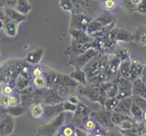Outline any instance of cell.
<instances>
[{"label":"cell","instance_id":"1","mask_svg":"<svg viewBox=\"0 0 146 136\" xmlns=\"http://www.w3.org/2000/svg\"><path fill=\"white\" fill-rule=\"evenodd\" d=\"M74 4V12L84 15H92L100 7L98 0H72Z\"/></svg>","mask_w":146,"mask_h":136},{"label":"cell","instance_id":"2","mask_svg":"<svg viewBox=\"0 0 146 136\" xmlns=\"http://www.w3.org/2000/svg\"><path fill=\"white\" fill-rule=\"evenodd\" d=\"M92 20L93 19L89 16H87V15L72 12L71 17H70V25H69L70 29H78L86 32V29Z\"/></svg>","mask_w":146,"mask_h":136},{"label":"cell","instance_id":"3","mask_svg":"<svg viewBox=\"0 0 146 136\" xmlns=\"http://www.w3.org/2000/svg\"><path fill=\"white\" fill-rule=\"evenodd\" d=\"M97 55H98V52L96 51V49L91 48V49H89L88 51L78 55L76 57L70 58L69 64H73L74 66H75L76 68H81L84 66V65L88 64L95 56H97Z\"/></svg>","mask_w":146,"mask_h":136},{"label":"cell","instance_id":"4","mask_svg":"<svg viewBox=\"0 0 146 136\" xmlns=\"http://www.w3.org/2000/svg\"><path fill=\"white\" fill-rule=\"evenodd\" d=\"M1 26L7 36H11V37L17 36L18 24L17 22L13 21L12 19L8 18L3 10H1Z\"/></svg>","mask_w":146,"mask_h":136},{"label":"cell","instance_id":"5","mask_svg":"<svg viewBox=\"0 0 146 136\" xmlns=\"http://www.w3.org/2000/svg\"><path fill=\"white\" fill-rule=\"evenodd\" d=\"M94 48L93 42L87 44H71L69 47H67L64 51V54L69 55L70 58L76 57L88 51L89 49Z\"/></svg>","mask_w":146,"mask_h":136},{"label":"cell","instance_id":"6","mask_svg":"<svg viewBox=\"0 0 146 136\" xmlns=\"http://www.w3.org/2000/svg\"><path fill=\"white\" fill-rule=\"evenodd\" d=\"M109 36L112 37L115 42H132L133 34L129 33L127 30L120 27H113L109 32Z\"/></svg>","mask_w":146,"mask_h":136},{"label":"cell","instance_id":"7","mask_svg":"<svg viewBox=\"0 0 146 136\" xmlns=\"http://www.w3.org/2000/svg\"><path fill=\"white\" fill-rule=\"evenodd\" d=\"M69 34H71L72 43L71 44H87L93 42L92 36L87 34L86 32L78 29H70Z\"/></svg>","mask_w":146,"mask_h":136},{"label":"cell","instance_id":"8","mask_svg":"<svg viewBox=\"0 0 146 136\" xmlns=\"http://www.w3.org/2000/svg\"><path fill=\"white\" fill-rule=\"evenodd\" d=\"M133 42L136 43L139 45H146V27L143 25L139 26L133 30Z\"/></svg>","mask_w":146,"mask_h":136},{"label":"cell","instance_id":"9","mask_svg":"<svg viewBox=\"0 0 146 136\" xmlns=\"http://www.w3.org/2000/svg\"><path fill=\"white\" fill-rule=\"evenodd\" d=\"M2 10L6 14V16L12 19L13 21L17 22V24H20L27 20V16L19 13L16 8H11V7H3Z\"/></svg>","mask_w":146,"mask_h":136},{"label":"cell","instance_id":"10","mask_svg":"<svg viewBox=\"0 0 146 136\" xmlns=\"http://www.w3.org/2000/svg\"><path fill=\"white\" fill-rule=\"evenodd\" d=\"M43 54H44V49L42 47H37L27 54L25 61L32 64H37L41 61Z\"/></svg>","mask_w":146,"mask_h":136},{"label":"cell","instance_id":"11","mask_svg":"<svg viewBox=\"0 0 146 136\" xmlns=\"http://www.w3.org/2000/svg\"><path fill=\"white\" fill-rule=\"evenodd\" d=\"M121 60L119 59V57L117 55H110L108 56V63H107V70L106 71L112 73V74H115L118 71V68L120 66L121 64Z\"/></svg>","mask_w":146,"mask_h":136},{"label":"cell","instance_id":"12","mask_svg":"<svg viewBox=\"0 0 146 136\" xmlns=\"http://www.w3.org/2000/svg\"><path fill=\"white\" fill-rule=\"evenodd\" d=\"M14 129V121L10 116H7L1 123V133L3 135L10 134Z\"/></svg>","mask_w":146,"mask_h":136},{"label":"cell","instance_id":"13","mask_svg":"<svg viewBox=\"0 0 146 136\" xmlns=\"http://www.w3.org/2000/svg\"><path fill=\"white\" fill-rule=\"evenodd\" d=\"M16 9L19 13H21L25 16H27L32 10V5L28 0H18Z\"/></svg>","mask_w":146,"mask_h":136},{"label":"cell","instance_id":"14","mask_svg":"<svg viewBox=\"0 0 146 136\" xmlns=\"http://www.w3.org/2000/svg\"><path fill=\"white\" fill-rule=\"evenodd\" d=\"M103 27H104L102 24H101L100 22H98L96 19H94L90 22L89 26L86 29V33H87V34H89L90 36H93L94 34L99 32Z\"/></svg>","mask_w":146,"mask_h":136},{"label":"cell","instance_id":"15","mask_svg":"<svg viewBox=\"0 0 146 136\" xmlns=\"http://www.w3.org/2000/svg\"><path fill=\"white\" fill-rule=\"evenodd\" d=\"M95 19L102 24L104 27H107V26H110V25L115 23L114 17L111 14H107V13H104L102 15H100V16Z\"/></svg>","mask_w":146,"mask_h":136},{"label":"cell","instance_id":"16","mask_svg":"<svg viewBox=\"0 0 146 136\" xmlns=\"http://www.w3.org/2000/svg\"><path fill=\"white\" fill-rule=\"evenodd\" d=\"M143 67L139 62L133 61L132 64H131V77L132 78L133 77V79H135L136 77H138L143 73Z\"/></svg>","mask_w":146,"mask_h":136},{"label":"cell","instance_id":"17","mask_svg":"<svg viewBox=\"0 0 146 136\" xmlns=\"http://www.w3.org/2000/svg\"><path fill=\"white\" fill-rule=\"evenodd\" d=\"M59 7L63 11L74 12V4L72 0H59Z\"/></svg>","mask_w":146,"mask_h":136},{"label":"cell","instance_id":"18","mask_svg":"<svg viewBox=\"0 0 146 136\" xmlns=\"http://www.w3.org/2000/svg\"><path fill=\"white\" fill-rule=\"evenodd\" d=\"M71 77L83 83H85V81H86V79H85L86 78L85 77V72L82 71V69H80V68H76V70L71 74Z\"/></svg>","mask_w":146,"mask_h":136},{"label":"cell","instance_id":"19","mask_svg":"<svg viewBox=\"0 0 146 136\" xmlns=\"http://www.w3.org/2000/svg\"><path fill=\"white\" fill-rule=\"evenodd\" d=\"M43 113H44V109L40 104L36 103V104H34L32 106V115L35 118L41 117Z\"/></svg>","mask_w":146,"mask_h":136},{"label":"cell","instance_id":"20","mask_svg":"<svg viewBox=\"0 0 146 136\" xmlns=\"http://www.w3.org/2000/svg\"><path fill=\"white\" fill-rule=\"evenodd\" d=\"M118 126L123 130H130L134 127V123L132 122V121L127 119V120H124L123 122H121L120 123H118Z\"/></svg>","mask_w":146,"mask_h":136},{"label":"cell","instance_id":"21","mask_svg":"<svg viewBox=\"0 0 146 136\" xmlns=\"http://www.w3.org/2000/svg\"><path fill=\"white\" fill-rule=\"evenodd\" d=\"M116 7V2L114 0H104V7L106 11H113Z\"/></svg>","mask_w":146,"mask_h":136},{"label":"cell","instance_id":"22","mask_svg":"<svg viewBox=\"0 0 146 136\" xmlns=\"http://www.w3.org/2000/svg\"><path fill=\"white\" fill-rule=\"evenodd\" d=\"M124 3V7L127 10L129 13H133L136 12V7L134 6L132 0H123Z\"/></svg>","mask_w":146,"mask_h":136},{"label":"cell","instance_id":"23","mask_svg":"<svg viewBox=\"0 0 146 136\" xmlns=\"http://www.w3.org/2000/svg\"><path fill=\"white\" fill-rule=\"evenodd\" d=\"M18 0H2L3 7H11L16 8Z\"/></svg>","mask_w":146,"mask_h":136},{"label":"cell","instance_id":"24","mask_svg":"<svg viewBox=\"0 0 146 136\" xmlns=\"http://www.w3.org/2000/svg\"><path fill=\"white\" fill-rule=\"evenodd\" d=\"M132 113L133 114L134 117H140L141 114H142V109H141L137 104H132Z\"/></svg>","mask_w":146,"mask_h":136},{"label":"cell","instance_id":"25","mask_svg":"<svg viewBox=\"0 0 146 136\" xmlns=\"http://www.w3.org/2000/svg\"><path fill=\"white\" fill-rule=\"evenodd\" d=\"M34 83L36 85L38 88H43L46 85V80H44L42 76L36 77L34 79Z\"/></svg>","mask_w":146,"mask_h":136},{"label":"cell","instance_id":"26","mask_svg":"<svg viewBox=\"0 0 146 136\" xmlns=\"http://www.w3.org/2000/svg\"><path fill=\"white\" fill-rule=\"evenodd\" d=\"M136 12L146 15V0H143L139 6L136 7Z\"/></svg>","mask_w":146,"mask_h":136},{"label":"cell","instance_id":"27","mask_svg":"<svg viewBox=\"0 0 146 136\" xmlns=\"http://www.w3.org/2000/svg\"><path fill=\"white\" fill-rule=\"evenodd\" d=\"M1 104L5 108H7L9 105V98L7 96V95H3L1 97Z\"/></svg>","mask_w":146,"mask_h":136},{"label":"cell","instance_id":"28","mask_svg":"<svg viewBox=\"0 0 146 136\" xmlns=\"http://www.w3.org/2000/svg\"><path fill=\"white\" fill-rule=\"evenodd\" d=\"M42 74H43L42 69H41V68H39V67L36 68V69L34 70V72H33V74L35 75V77H39V76H41Z\"/></svg>","mask_w":146,"mask_h":136},{"label":"cell","instance_id":"29","mask_svg":"<svg viewBox=\"0 0 146 136\" xmlns=\"http://www.w3.org/2000/svg\"><path fill=\"white\" fill-rule=\"evenodd\" d=\"M86 128L88 129V130H90V131H92V130H94V127H95V123L93 122V121H87V123H86Z\"/></svg>","mask_w":146,"mask_h":136},{"label":"cell","instance_id":"30","mask_svg":"<svg viewBox=\"0 0 146 136\" xmlns=\"http://www.w3.org/2000/svg\"><path fill=\"white\" fill-rule=\"evenodd\" d=\"M17 104V100L16 97H9V105L10 106H16V105Z\"/></svg>","mask_w":146,"mask_h":136},{"label":"cell","instance_id":"31","mask_svg":"<svg viewBox=\"0 0 146 136\" xmlns=\"http://www.w3.org/2000/svg\"><path fill=\"white\" fill-rule=\"evenodd\" d=\"M3 91H4L5 95H10V94H12V93H13L12 88H11V87H9V86H5Z\"/></svg>","mask_w":146,"mask_h":136},{"label":"cell","instance_id":"32","mask_svg":"<svg viewBox=\"0 0 146 136\" xmlns=\"http://www.w3.org/2000/svg\"><path fill=\"white\" fill-rule=\"evenodd\" d=\"M74 133V131L71 128H65L64 131V136H72V134Z\"/></svg>","mask_w":146,"mask_h":136},{"label":"cell","instance_id":"33","mask_svg":"<svg viewBox=\"0 0 146 136\" xmlns=\"http://www.w3.org/2000/svg\"><path fill=\"white\" fill-rule=\"evenodd\" d=\"M144 120L146 121V112H145V113H144Z\"/></svg>","mask_w":146,"mask_h":136},{"label":"cell","instance_id":"34","mask_svg":"<svg viewBox=\"0 0 146 136\" xmlns=\"http://www.w3.org/2000/svg\"><path fill=\"white\" fill-rule=\"evenodd\" d=\"M94 136H102V135H100V134H97V135H94Z\"/></svg>","mask_w":146,"mask_h":136}]
</instances>
